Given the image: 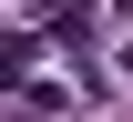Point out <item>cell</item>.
Masks as SVG:
<instances>
[{
  "label": "cell",
  "instance_id": "obj_1",
  "mask_svg": "<svg viewBox=\"0 0 133 122\" xmlns=\"http://www.w3.org/2000/svg\"><path fill=\"white\" fill-rule=\"evenodd\" d=\"M123 61H133V51H123ZM123 92H133V71H123Z\"/></svg>",
  "mask_w": 133,
  "mask_h": 122
}]
</instances>
